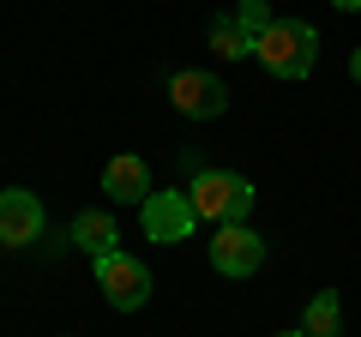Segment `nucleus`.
<instances>
[{
	"instance_id": "obj_10",
	"label": "nucleus",
	"mask_w": 361,
	"mask_h": 337,
	"mask_svg": "<svg viewBox=\"0 0 361 337\" xmlns=\"http://www.w3.org/2000/svg\"><path fill=\"white\" fill-rule=\"evenodd\" d=\"M301 331L307 337H343V307H337V289H319L301 313Z\"/></svg>"
},
{
	"instance_id": "obj_13",
	"label": "nucleus",
	"mask_w": 361,
	"mask_h": 337,
	"mask_svg": "<svg viewBox=\"0 0 361 337\" xmlns=\"http://www.w3.org/2000/svg\"><path fill=\"white\" fill-rule=\"evenodd\" d=\"M349 78H355V85H361V49L349 54Z\"/></svg>"
},
{
	"instance_id": "obj_1",
	"label": "nucleus",
	"mask_w": 361,
	"mask_h": 337,
	"mask_svg": "<svg viewBox=\"0 0 361 337\" xmlns=\"http://www.w3.org/2000/svg\"><path fill=\"white\" fill-rule=\"evenodd\" d=\"M259 66H265L271 78H307L313 61H319V30L307 25V18H271V30L259 37Z\"/></svg>"
},
{
	"instance_id": "obj_15",
	"label": "nucleus",
	"mask_w": 361,
	"mask_h": 337,
	"mask_svg": "<svg viewBox=\"0 0 361 337\" xmlns=\"http://www.w3.org/2000/svg\"><path fill=\"white\" fill-rule=\"evenodd\" d=\"M277 337H307V331H277Z\"/></svg>"
},
{
	"instance_id": "obj_7",
	"label": "nucleus",
	"mask_w": 361,
	"mask_h": 337,
	"mask_svg": "<svg viewBox=\"0 0 361 337\" xmlns=\"http://www.w3.org/2000/svg\"><path fill=\"white\" fill-rule=\"evenodd\" d=\"M42 199L25 193V187H6L0 193V247H30L42 241Z\"/></svg>"
},
{
	"instance_id": "obj_4",
	"label": "nucleus",
	"mask_w": 361,
	"mask_h": 337,
	"mask_svg": "<svg viewBox=\"0 0 361 337\" xmlns=\"http://www.w3.org/2000/svg\"><path fill=\"white\" fill-rule=\"evenodd\" d=\"M169 103H175L187 121H217L223 109H229V91H223V78H217V73H199V66H187V73L169 78Z\"/></svg>"
},
{
	"instance_id": "obj_8",
	"label": "nucleus",
	"mask_w": 361,
	"mask_h": 337,
	"mask_svg": "<svg viewBox=\"0 0 361 337\" xmlns=\"http://www.w3.org/2000/svg\"><path fill=\"white\" fill-rule=\"evenodd\" d=\"M103 193L115 199V205H145V199H151V168H145V157H109Z\"/></svg>"
},
{
	"instance_id": "obj_12",
	"label": "nucleus",
	"mask_w": 361,
	"mask_h": 337,
	"mask_svg": "<svg viewBox=\"0 0 361 337\" xmlns=\"http://www.w3.org/2000/svg\"><path fill=\"white\" fill-rule=\"evenodd\" d=\"M235 25H241L247 37H253V49H259V37L271 30V6L265 0H241V6H235Z\"/></svg>"
},
{
	"instance_id": "obj_6",
	"label": "nucleus",
	"mask_w": 361,
	"mask_h": 337,
	"mask_svg": "<svg viewBox=\"0 0 361 337\" xmlns=\"http://www.w3.org/2000/svg\"><path fill=\"white\" fill-rule=\"evenodd\" d=\"M139 223H145L151 241H187V235L199 229V211H193L187 193H151L139 205Z\"/></svg>"
},
{
	"instance_id": "obj_11",
	"label": "nucleus",
	"mask_w": 361,
	"mask_h": 337,
	"mask_svg": "<svg viewBox=\"0 0 361 337\" xmlns=\"http://www.w3.org/2000/svg\"><path fill=\"white\" fill-rule=\"evenodd\" d=\"M211 49H217L223 61H241V54H253V37L235 25V13H217L211 18Z\"/></svg>"
},
{
	"instance_id": "obj_14",
	"label": "nucleus",
	"mask_w": 361,
	"mask_h": 337,
	"mask_svg": "<svg viewBox=\"0 0 361 337\" xmlns=\"http://www.w3.org/2000/svg\"><path fill=\"white\" fill-rule=\"evenodd\" d=\"M331 6L337 13H361V0H331Z\"/></svg>"
},
{
	"instance_id": "obj_5",
	"label": "nucleus",
	"mask_w": 361,
	"mask_h": 337,
	"mask_svg": "<svg viewBox=\"0 0 361 337\" xmlns=\"http://www.w3.org/2000/svg\"><path fill=\"white\" fill-rule=\"evenodd\" d=\"M265 265V241H259L247 223H223L211 235V271L217 277H253Z\"/></svg>"
},
{
	"instance_id": "obj_2",
	"label": "nucleus",
	"mask_w": 361,
	"mask_h": 337,
	"mask_svg": "<svg viewBox=\"0 0 361 337\" xmlns=\"http://www.w3.org/2000/svg\"><path fill=\"white\" fill-rule=\"evenodd\" d=\"M187 199H193L199 223H247V211H253V181L247 175H229V168H199L193 187H187Z\"/></svg>"
},
{
	"instance_id": "obj_9",
	"label": "nucleus",
	"mask_w": 361,
	"mask_h": 337,
	"mask_svg": "<svg viewBox=\"0 0 361 337\" xmlns=\"http://www.w3.org/2000/svg\"><path fill=\"white\" fill-rule=\"evenodd\" d=\"M66 241H73V247H85L90 259H103V253H115L121 229H115V217H109V211H78V217H73V229H66Z\"/></svg>"
},
{
	"instance_id": "obj_3",
	"label": "nucleus",
	"mask_w": 361,
	"mask_h": 337,
	"mask_svg": "<svg viewBox=\"0 0 361 337\" xmlns=\"http://www.w3.org/2000/svg\"><path fill=\"white\" fill-rule=\"evenodd\" d=\"M97 289H103V301L115 313H139L145 301H151V271H145V259H133V253H103L97 259Z\"/></svg>"
}]
</instances>
